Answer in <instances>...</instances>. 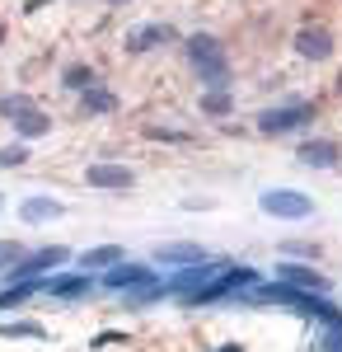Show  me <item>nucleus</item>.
Returning <instances> with one entry per match:
<instances>
[{
    "label": "nucleus",
    "instance_id": "f257e3e1",
    "mask_svg": "<svg viewBox=\"0 0 342 352\" xmlns=\"http://www.w3.org/2000/svg\"><path fill=\"white\" fill-rule=\"evenodd\" d=\"M187 56H192V66H197V76L207 80L211 94H220V89L230 85V71H225V47H220L211 33H192V38H187Z\"/></svg>",
    "mask_w": 342,
    "mask_h": 352
},
{
    "label": "nucleus",
    "instance_id": "f03ea898",
    "mask_svg": "<svg viewBox=\"0 0 342 352\" xmlns=\"http://www.w3.org/2000/svg\"><path fill=\"white\" fill-rule=\"evenodd\" d=\"M258 296H263L267 305L277 300V305H286V310H295V315H323V320H333V315H338V310H333V305H328L323 296H310V292H300V287H286V282H277V287H263Z\"/></svg>",
    "mask_w": 342,
    "mask_h": 352
},
{
    "label": "nucleus",
    "instance_id": "7ed1b4c3",
    "mask_svg": "<svg viewBox=\"0 0 342 352\" xmlns=\"http://www.w3.org/2000/svg\"><path fill=\"white\" fill-rule=\"evenodd\" d=\"M258 207H263L267 217H282V221H305L315 212L310 192H295V188H267L263 197H258Z\"/></svg>",
    "mask_w": 342,
    "mask_h": 352
},
{
    "label": "nucleus",
    "instance_id": "20e7f679",
    "mask_svg": "<svg viewBox=\"0 0 342 352\" xmlns=\"http://www.w3.org/2000/svg\"><path fill=\"white\" fill-rule=\"evenodd\" d=\"M315 113H310V104H290V109H267L263 118H258V127H263L267 136H282V132H295V127H305Z\"/></svg>",
    "mask_w": 342,
    "mask_h": 352
},
{
    "label": "nucleus",
    "instance_id": "39448f33",
    "mask_svg": "<svg viewBox=\"0 0 342 352\" xmlns=\"http://www.w3.org/2000/svg\"><path fill=\"white\" fill-rule=\"evenodd\" d=\"M295 52L305 61H328L333 56V33L328 28H300L295 33Z\"/></svg>",
    "mask_w": 342,
    "mask_h": 352
},
{
    "label": "nucleus",
    "instance_id": "423d86ee",
    "mask_svg": "<svg viewBox=\"0 0 342 352\" xmlns=\"http://www.w3.org/2000/svg\"><path fill=\"white\" fill-rule=\"evenodd\" d=\"M84 179H89V188H117V192L136 184V174L127 169V164H89Z\"/></svg>",
    "mask_w": 342,
    "mask_h": 352
},
{
    "label": "nucleus",
    "instance_id": "0eeeda50",
    "mask_svg": "<svg viewBox=\"0 0 342 352\" xmlns=\"http://www.w3.org/2000/svg\"><path fill=\"white\" fill-rule=\"evenodd\" d=\"M61 212H66V207H61L56 197H24V202H19V221H24V226H43V221H56Z\"/></svg>",
    "mask_w": 342,
    "mask_h": 352
},
{
    "label": "nucleus",
    "instance_id": "6e6552de",
    "mask_svg": "<svg viewBox=\"0 0 342 352\" xmlns=\"http://www.w3.org/2000/svg\"><path fill=\"white\" fill-rule=\"evenodd\" d=\"M295 160L305 164V169H333V164H338V146H333V141H305V146L295 151Z\"/></svg>",
    "mask_w": 342,
    "mask_h": 352
},
{
    "label": "nucleus",
    "instance_id": "1a4fd4ad",
    "mask_svg": "<svg viewBox=\"0 0 342 352\" xmlns=\"http://www.w3.org/2000/svg\"><path fill=\"white\" fill-rule=\"evenodd\" d=\"M104 282L113 287V292H127V287L136 292V287H146V282H155V272H150V268H141V263H117V268L108 272Z\"/></svg>",
    "mask_w": 342,
    "mask_h": 352
},
{
    "label": "nucleus",
    "instance_id": "9d476101",
    "mask_svg": "<svg viewBox=\"0 0 342 352\" xmlns=\"http://www.w3.org/2000/svg\"><path fill=\"white\" fill-rule=\"evenodd\" d=\"M155 258L159 263H183V268H197V263H207V254L197 249V244H155Z\"/></svg>",
    "mask_w": 342,
    "mask_h": 352
},
{
    "label": "nucleus",
    "instance_id": "9b49d317",
    "mask_svg": "<svg viewBox=\"0 0 342 352\" xmlns=\"http://www.w3.org/2000/svg\"><path fill=\"white\" fill-rule=\"evenodd\" d=\"M164 43H174V28L169 24H146L132 33V52H150V47H164Z\"/></svg>",
    "mask_w": 342,
    "mask_h": 352
},
{
    "label": "nucleus",
    "instance_id": "f8f14e48",
    "mask_svg": "<svg viewBox=\"0 0 342 352\" xmlns=\"http://www.w3.org/2000/svg\"><path fill=\"white\" fill-rule=\"evenodd\" d=\"M71 254L61 249V244H52V249H43V254H33V258H24V268H14V277H33V272H47L56 268V263H66Z\"/></svg>",
    "mask_w": 342,
    "mask_h": 352
},
{
    "label": "nucleus",
    "instance_id": "ddd939ff",
    "mask_svg": "<svg viewBox=\"0 0 342 352\" xmlns=\"http://www.w3.org/2000/svg\"><path fill=\"white\" fill-rule=\"evenodd\" d=\"M282 282H286V287H300V292H323V287H328L319 272L300 268V263H282Z\"/></svg>",
    "mask_w": 342,
    "mask_h": 352
},
{
    "label": "nucleus",
    "instance_id": "4468645a",
    "mask_svg": "<svg viewBox=\"0 0 342 352\" xmlns=\"http://www.w3.org/2000/svg\"><path fill=\"white\" fill-rule=\"evenodd\" d=\"M122 263V249L117 244H99L89 254H80V268H117Z\"/></svg>",
    "mask_w": 342,
    "mask_h": 352
},
{
    "label": "nucleus",
    "instance_id": "2eb2a0df",
    "mask_svg": "<svg viewBox=\"0 0 342 352\" xmlns=\"http://www.w3.org/2000/svg\"><path fill=\"white\" fill-rule=\"evenodd\" d=\"M47 292L61 296V300H76V296L89 292V277H56V282H47Z\"/></svg>",
    "mask_w": 342,
    "mask_h": 352
},
{
    "label": "nucleus",
    "instance_id": "dca6fc26",
    "mask_svg": "<svg viewBox=\"0 0 342 352\" xmlns=\"http://www.w3.org/2000/svg\"><path fill=\"white\" fill-rule=\"evenodd\" d=\"M14 127H19V136H24V141H33V136H47V127H52V118H43L38 109H28L24 118L14 122Z\"/></svg>",
    "mask_w": 342,
    "mask_h": 352
},
{
    "label": "nucleus",
    "instance_id": "f3484780",
    "mask_svg": "<svg viewBox=\"0 0 342 352\" xmlns=\"http://www.w3.org/2000/svg\"><path fill=\"white\" fill-rule=\"evenodd\" d=\"M113 109H117V99H113L108 89H99V85L84 89V113H113Z\"/></svg>",
    "mask_w": 342,
    "mask_h": 352
},
{
    "label": "nucleus",
    "instance_id": "a211bd4d",
    "mask_svg": "<svg viewBox=\"0 0 342 352\" xmlns=\"http://www.w3.org/2000/svg\"><path fill=\"white\" fill-rule=\"evenodd\" d=\"M28 109H33V99H24V94H5L0 99V118H10V122H19Z\"/></svg>",
    "mask_w": 342,
    "mask_h": 352
},
{
    "label": "nucleus",
    "instance_id": "6ab92c4d",
    "mask_svg": "<svg viewBox=\"0 0 342 352\" xmlns=\"http://www.w3.org/2000/svg\"><path fill=\"white\" fill-rule=\"evenodd\" d=\"M164 292H169V287H164V282H146V287H136V292H132V296H127V300H132V305H146V300L164 296Z\"/></svg>",
    "mask_w": 342,
    "mask_h": 352
},
{
    "label": "nucleus",
    "instance_id": "aec40b11",
    "mask_svg": "<svg viewBox=\"0 0 342 352\" xmlns=\"http://www.w3.org/2000/svg\"><path fill=\"white\" fill-rule=\"evenodd\" d=\"M323 352H342V315L328 320V333H323Z\"/></svg>",
    "mask_w": 342,
    "mask_h": 352
},
{
    "label": "nucleus",
    "instance_id": "412c9836",
    "mask_svg": "<svg viewBox=\"0 0 342 352\" xmlns=\"http://www.w3.org/2000/svg\"><path fill=\"white\" fill-rule=\"evenodd\" d=\"M24 160H28V146H24V141H14V146H5V151H0V169L24 164Z\"/></svg>",
    "mask_w": 342,
    "mask_h": 352
},
{
    "label": "nucleus",
    "instance_id": "4be33fe9",
    "mask_svg": "<svg viewBox=\"0 0 342 352\" xmlns=\"http://www.w3.org/2000/svg\"><path fill=\"white\" fill-rule=\"evenodd\" d=\"M66 85H71V89H89V85H94V71H89V66H71V71H66Z\"/></svg>",
    "mask_w": 342,
    "mask_h": 352
},
{
    "label": "nucleus",
    "instance_id": "5701e85b",
    "mask_svg": "<svg viewBox=\"0 0 342 352\" xmlns=\"http://www.w3.org/2000/svg\"><path fill=\"white\" fill-rule=\"evenodd\" d=\"M0 333H5V338H43L38 324H0Z\"/></svg>",
    "mask_w": 342,
    "mask_h": 352
},
{
    "label": "nucleus",
    "instance_id": "b1692460",
    "mask_svg": "<svg viewBox=\"0 0 342 352\" xmlns=\"http://www.w3.org/2000/svg\"><path fill=\"white\" fill-rule=\"evenodd\" d=\"M230 109V99L225 94H207V113H225Z\"/></svg>",
    "mask_w": 342,
    "mask_h": 352
},
{
    "label": "nucleus",
    "instance_id": "393cba45",
    "mask_svg": "<svg viewBox=\"0 0 342 352\" xmlns=\"http://www.w3.org/2000/svg\"><path fill=\"white\" fill-rule=\"evenodd\" d=\"M14 258H19V244L0 240V263H14Z\"/></svg>",
    "mask_w": 342,
    "mask_h": 352
},
{
    "label": "nucleus",
    "instance_id": "a878e982",
    "mask_svg": "<svg viewBox=\"0 0 342 352\" xmlns=\"http://www.w3.org/2000/svg\"><path fill=\"white\" fill-rule=\"evenodd\" d=\"M108 5H127V0H108Z\"/></svg>",
    "mask_w": 342,
    "mask_h": 352
},
{
    "label": "nucleus",
    "instance_id": "bb28decb",
    "mask_svg": "<svg viewBox=\"0 0 342 352\" xmlns=\"http://www.w3.org/2000/svg\"><path fill=\"white\" fill-rule=\"evenodd\" d=\"M0 38H5V24H0Z\"/></svg>",
    "mask_w": 342,
    "mask_h": 352
},
{
    "label": "nucleus",
    "instance_id": "cd10ccee",
    "mask_svg": "<svg viewBox=\"0 0 342 352\" xmlns=\"http://www.w3.org/2000/svg\"><path fill=\"white\" fill-rule=\"evenodd\" d=\"M225 352H239V348H225Z\"/></svg>",
    "mask_w": 342,
    "mask_h": 352
},
{
    "label": "nucleus",
    "instance_id": "c85d7f7f",
    "mask_svg": "<svg viewBox=\"0 0 342 352\" xmlns=\"http://www.w3.org/2000/svg\"><path fill=\"white\" fill-rule=\"evenodd\" d=\"M338 89H342V76H338Z\"/></svg>",
    "mask_w": 342,
    "mask_h": 352
}]
</instances>
